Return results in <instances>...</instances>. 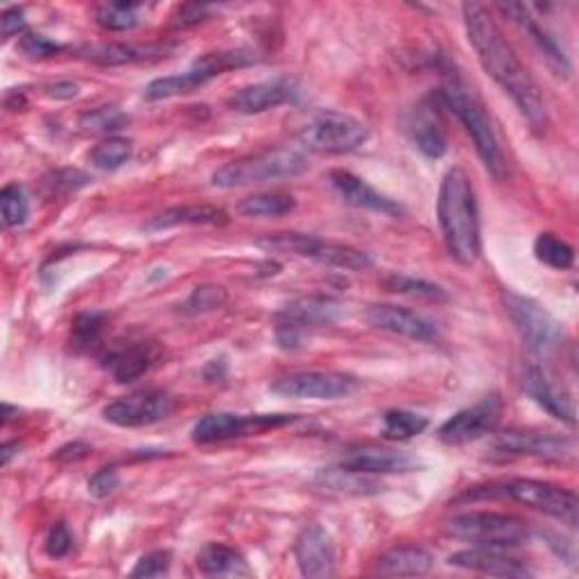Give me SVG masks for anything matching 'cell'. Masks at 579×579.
<instances>
[{
  "instance_id": "obj_1",
  "label": "cell",
  "mask_w": 579,
  "mask_h": 579,
  "mask_svg": "<svg viewBox=\"0 0 579 579\" xmlns=\"http://www.w3.org/2000/svg\"><path fill=\"white\" fill-rule=\"evenodd\" d=\"M461 14H465L469 44L474 46L485 73L512 98L523 119L534 130H544L548 113L542 89L510 46L493 14L480 3H465Z\"/></svg>"
},
{
  "instance_id": "obj_2",
  "label": "cell",
  "mask_w": 579,
  "mask_h": 579,
  "mask_svg": "<svg viewBox=\"0 0 579 579\" xmlns=\"http://www.w3.org/2000/svg\"><path fill=\"white\" fill-rule=\"evenodd\" d=\"M437 222L446 252L461 265H474L480 258V213L476 188L465 168H450L439 186Z\"/></svg>"
},
{
  "instance_id": "obj_3",
  "label": "cell",
  "mask_w": 579,
  "mask_h": 579,
  "mask_svg": "<svg viewBox=\"0 0 579 579\" xmlns=\"http://www.w3.org/2000/svg\"><path fill=\"white\" fill-rule=\"evenodd\" d=\"M437 98L442 107H446L461 123V127L469 132L485 168L496 179L503 177L505 175L503 152H500V143H498L489 113L485 104L476 98V93L465 82H461L457 75H446L442 89L437 91Z\"/></svg>"
},
{
  "instance_id": "obj_4",
  "label": "cell",
  "mask_w": 579,
  "mask_h": 579,
  "mask_svg": "<svg viewBox=\"0 0 579 579\" xmlns=\"http://www.w3.org/2000/svg\"><path fill=\"white\" fill-rule=\"evenodd\" d=\"M465 498H510L514 503H521L534 512H542L568 527H577V510L579 500L575 491L532 480V478H514L505 482H496L489 487L471 489Z\"/></svg>"
},
{
  "instance_id": "obj_5",
  "label": "cell",
  "mask_w": 579,
  "mask_h": 579,
  "mask_svg": "<svg viewBox=\"0 0 579 579\" xmlns=\"http://www.w3.org/2000/svg\"><path fill=\"white\" fill-rule=\"evenodd\" d=\"M308 170V159L294 147L265 149L254 157L236 159L220 166L211 175V183L218 188H245L254 183L281 181L299 177Z\"/></svg>"
},
{
  "instance_id": "obj_6",
  "label": "cell",
  "mask_w": 579,
  "mask_h": 579,
  "mask_svg": "<svg viewBox=\"0 0 579 579\" xmlns=\"http://www.w3.org/2000/svg\"><path fill=\"white\" fill-rule=\"evenodd\" d=\"M444 532L457 542H467L476 548L510 550L525 546L532 532L530 525L512 514L498 512H471L457 514L444 523Z\"/></svg>"
},
{
  "instance_id": "obj_7",
  "label": "cell",
  "mask_w": 579,
  "mask_h": 579,
  "mask_svg": "<svg viewBox=\"0 0 579 579\" xmlns=\"http://www.w3.org/2000/svg\"><path fill=\"white\" fill-rule=\"evenodd\" d=\"M256 245L269 254H292L299 258H311L315 263L352 269L363 272L374 265L371 256L358 247L331 243L311 234H299V231H283V234H267L256 241Z\"/></svg>"
},
{
  "instance_id": "obj_8",
  "label": "cell",
  "mask_w": 579,
  "mask_h": 579,
  "mask_svg": "<svg viewBox=\"0 0 579 579\" xmlns=\"http://www.w3.org/2000/svg\"><path fill=\"white\" fill-rule=\"evenodd\" d=\"M500 303H503L505 315L527 344V349L534 354H550L564 342V324L542 301L505 288L500 292Z\"/></svg>"
},
{
  "instance_id": "obj_9",
  "label": "cell",
  "mask_w": 579,
  "mask_h": 579,
  "mask_svg": "<svg viewBox=\"0 0 579 579\" xmlns=\"http://www.w3.org/2000/svg\"><path fill=\"white\" fill-rule=\"evenodd\" d=\"M369 127L356 115L322 109L308 119L299 132V141L305 149L318 154H346L365 145Z\"/></svg>"
},
{
  "instance_id": "obj_10",
  "label": "cell",
  "mask_w": 579,
  "mask_h": 579,
  "mask_svg": "<svg viewBox=\"0 0 579 579\" xmlns=\"http://www.w3.org/2000/svg\"><path fill=\"white\" fill-rule=\"evenodd\" d=\"M342 315V305L331 297H299L283 305L277 315V342L286 352H297L311 329L335 324Z\"/></svg>"
},
{
  "instance_id": "obj_11",
  "label": "cell",
  "mask_w": 579,
  "mask_h": 579,
  "mask_svg": "<svg viewBox=\"0 0 579 579\" xmlns=\"http://www.w3.org/2000/svg\"><path fill=\"white\" fill-rule=\"evenodd\" d=\"M360 380L342 371H290L279 376L269 390L286 399L335 401L358 392Z\"/></svg>"
},
{
  "instance_id": "obj_12",
  "label": "cell",
  "mask_w": 579,
  "mask_h": 579,
  "mask_svg": "<svg viewBox=\"0 0 579 579\" xmlns=\"http://www.w3.org/2000/svg\"><path fill=\"white\" fill-rule=\"evenodd\" d=\"M294 414H231L215 412L202 416L190 431V437L196 444H220L236 437H245L249 433H263L269 428H283L288 423H294Z\"/></svg>"
},
{
  "instance_id": "obj_13",
  "label": "cell",
  "mask_w": 579,
  "mask_h": 579,
  "mask_svg": "<svg viewBox=\"0 0 579 579\" xmlns=\"http://www.w3.org/2000/svg\"><path fill=\"white\" fill-rule=\"evenodd\" d=\"M175 412V399L164 390H138L115 399L102 410L104 421L119 428L154 426Z\"/></svg>"
},
{
  "instance_id": "obj_14",
  "label": "cell",
  "mask_w": 579,
  "mask_h": 579,
  "mask_svg": "<svg viewBox=\"0 0 579 579\" xmlns=\"http://www.w3.org/2000/svg\"><path fill=\"white\" fill-rule=\"evenodd\" d=\"M503 403L498 397H487L480 403L455 412L439 428V439L446 446H465L485 435H491L500 421Z\"/></svg>"
},
{
  "instance_id": "obj_15",
  "label": "cell",
  "mask_w": 579,
  "mask_h": 579,
  "mask_svg": "<svg viewBox=\"0 0 579 579\" xmlns=\"http://www.w3.org/2000/svg\"><path fill=\"white\" fill-rule=\"evenodd\" d=\"M162 346L149 339L115 342L100 356L102 367L113 376L115 382H134L157 365Z\"/></svg>"
},
{
  "instance_id": "obj_16",
  "label": "cell",
  "mask_w": 579,
  "mask_h": 579,
  "mask_svg": "<svg viewBox=\"0 0 579 579\" xmlns=\"http://www.w3.org/2000/svg\"><path fill=\"white\" fill-rule=\"evenodd\" d=\"M521 390L538 405L568 426H575V403L572 397L564 390L542 365L530 363L521 371Z\"/></svg>"
},
{
  "instance_id": "obj_17",
  "label": "cell",
  "mask_w": 579,
  "mask_h": 579,
  "mask_svg": "<svg viewBox=\"0 0 579 579\" xmlns=\"http://www.w3.org/2000/svg\"><path fill=\"white\" fill-rule=\"evenodd\" d=\"M365 320L371 329L385 331L392 335H401L414 342H435L439 339V326L426 315L414 313L410 308L392 305V303H376L367 308Z\"/></svg>"
},
{
  "instance_id": "obj_18",
  "label": "cell",
  "mask_w": 579,
  "mask_h": 579,
  "mask_svg": "<svg viewBox=\"0 0 579 579\" xmlns=\"http://www.w3.org/2000/svg\"><path fill=\"white\" fill-rule=\"evenodd\" d=\"M493 448L505 455L566 459L575 453V439L542 431H505L493 435Z\"/></svg>"
},
{
  "instance_id": "obj_19",
  "label": "cell",
  "mask_w": 579,
  "mask_h": 579,
  "mask_svg": "<svg viewBox=\"0 0 579 579\" xmlns=\"http://www.w3.org/2000/svg\"><path fill=\"white\" fill-rule=\"evenodd\" d=\"M339 467L367 476H392L412 474L421 467V461L405 450H394L385 446H354L344 450Z\"/></svg>"
},
{
  "instance_id": "obj_20",
  "label": "cell",
  "mask_w": 579,
  "mask_h": 579,
  "mask_svg": "<svg viewBox=\"0 0 579 579\" xmlns=\"http://www.w3.org/2000/svg\"><path fill=\"white\" fill-rule=\"evenodd\" d=\"M496 8H498V12H503L525 36H530V42L538 48V53L546 57V62L557 70V75L570 77L572 64H570L566 51L559 46L557 38L534 19V14L527 5H523V3H498Z\"/></svg>"
},
{
  "instance_id": "obj_21",
  "label": "cell",
  "mask_w": 579,
  "mask_h": 579,
  "mask_svg": "<svg viewBox=\"0 0 579 579\" xmlns=\"http://www.w3.org/2000/svg\"><path fill=\"white\" fill-rule=\"evenodd\" d=\"M299 572L308 579H326L335 575L333 538L320 525H305L294 542Z\"/></svg>"
},
{
  "instance_id": "obj_22",
  "label": "cell",
  "mask_w": 579,
  "mask_h": 579,
  "mask_svg": "<svg viewBox=\"0 0 579 579\" xmlns=\"http://www.w3.org/2000/svg\"><path fill=\"white\" fill-rule=\"evenodd\" d=\"M329 183L333 186V190L339 196V200L344 204H349L354 209H365V211H376L382 215H390V218H399L403 215V207L382 196L376 188H371L367 181H363L360 177H356L349 170H333L329 172Z\"/></svg>"
},
{
  "instance_id": "obj_23",
  "label": "cell",
  "mask_w": 579,
  "mask_h": 579,
  "mask_svg": "<svg viewBox=\"0 0 579 579\" xmlns=\"http://www.w3.org/2000/svg\"><path fill=\"white\" fill-rule=\"evenodd\" d=\"M297 96V87L288 77H277V80H265L249 87L238 89L226 100V107L236 113L254 115L269 109H277L290 102Z\"/></svg>"
},
{
  "instance_id": "obj_24",
  "label": "cell",
  "mask_w": 579,
  "mask_h": 579,
  "mask_svg": "<svg viewBox=\"0 0 579 579\" xmlns=\"http://www.w3.org/2000/svg\"><path fill=\"white\" fill-rule=\"evenodd\" d=\"M448 566L459 570H471L489 577H532V568L516 557L505 555L496 548H471L459 550L448 557Z\"/></svg>"
},
{
  "instance_id": "obj_25",
  "label": "cell",
  "mask_w": 579,
  "mask_h": 579,
  "mask_svg": "<svg viewBox=\"0 0 579 579\" xmlns=\"http://www.w3.org/2000/svg\"><path fill=\"white\" fill-rule=\"evenodd\" d=\"M172 51L170 44H102L85 48V57L98 66H125L162 59Z\"/></svg>"
},
{
  "instance_id": "obj_26",
  "label": "cell",
  "mask_w": 579,
  "mask_h": 579,
  "mask_svg": "<svg viewBox=\"0 0 579 579\" xmlns=\"http://www.w3.org/2000/svg\"><path fill=\"white\" fill-rule=\"evenodd\" d=\"M215 73L211 68H207L204 64L196 62L192 64L190 70L186 73H177V75H166V77H157V80H152L145 91L143 98L149 102H159V100H170V98H179V96H188L192 91H198L200 87L209 85L211 80H215Z\"/></svg>"
},
{
  "instance_id": "obj_27",
  "label": "cell",
  "mask_w": 579,
  "mask_h": 579,
  "mask_svg": "<svg viewBox=\"0 0 579 579\" xmlns=\"http://www.w3.org/2000/svg\"><path fill=\"white\" fill-rule=\"evenodd\" d=\"M410 136H412L414 147L423 154V157L437 162L448 152L446 134L437 123V113L428 104L416 107V111L412 113Z\"/></svg>"
},
{
  "instance_id": "obj_28",
  "label": "cell",
  "mask_w": 579,
  "mask_h": 579,
  "mask_svg": "<svg viewBox=\"0 0 579 579\" xmlns=\"http://www.w3.org/2000/svg\"><path fill=\"white\" fill-rule=\"evenodd\" d=\"M435 564L431 550L421 546H397L378 557L376 570L388 577H421L428 575Z\"/></svg>"
},
{
  "instance_id": "obj_29",
  "label": "cell",
  "mask_w": 579,
  "mask_h": 579,
  "mask_svg": "<svg viewBox=\"0 0 579 579\" xmlns=\"http://www.w3.org/2000/svg\"><path fill=\"white\" fill-rule=\"evenodd\" d=\"M229 222V215L218 209V207H172L162 211L159 215H154L145 222L143 229L147 231H164L181 224H192V226H224Z\"/></svg>"
},
{
  "instance_id": "obj_30",
  "label": "cell",
  "mask_w": 579,
  "mask_h": 579,
  "mask_svg": "<svg viewBox=\"0 0 579 579\" xmlns=\"http://www.w3.org/2000/svg\"><path fill=\"white\" fill-rule=\"evenodd\" d=\"M198 568L207 577H243L249 575L245 557L224 544H209L198 555Z\"/></svg>"
},
{
  "instance_id": "obj_31",
  "label": "cell",
  "mask_w": 579,
  "mask_h": 579,
  "mask_svg": "<svg viewBox=\"0 0 579 579\" xmlns=\"http://www.w3.org/2000/svg\"><path fill=\"white\" fill-rule=\"evenodd\" d=\"M318 485L331 489V491H342V493H358V496H367V493H378L382 491V485L378 480H374V476L367 474H358L352 469H322L318 474Z\"/></svg>"
},
{
  "instance_id": "obj_32",
  "label": "cell",
  "mask_w": 579,
  "mask_h": 579,
  "mask_svg": "<svg viewBox=\"0 0 579 579\" xmlns=\"http://www.w3.org/2000/svg\"><path fill=\"white\" fill-rule=\"evenodd\" d=\"M297 209V200L286 192H256L236 204L243 218H281Z\"/></svg>"
},
{
  "instance_id": "obj_33",
  "label": "cell",
  "mask_w": 579,
  "mask_h": 579,
  "mask_svg": "<svg viewBox=\"0 0 579 579\" xmlns=\"http://www.w3.org/2000/svg\"><path fill=\"white\" fill-rule=\"evenodd\" d=\"M382 286L388 288L390 292L405 294V297L421 299V301H431V303H446L450 299L448 292L439 283L419 279V277H410V275H401V272H392L390 277H385Z\"/></svg>"
},
{
  "instance_id": "obj_34",
  "label": "cell",
  "mask_w": 579,
  "mask_h": 579,
  "mask_svg": "<svg viewBox=\"0 0 579 579\" xmlns=\"http://www.w3.org/2000/svg\"><path fill=\"white\" fill-rule=\"evenodd\" d=\"M107 326V313L102 311H85L77 313L70 324V346L73 352L85 354L100 342Z\"/></svg>"
},
{
  "instance_id": "obj_35",
  "label": "cell",
  "mask_w": 579,
  "mask_h": 579,
  "mask_svg": "<svg viewBox=\"0 0 579 579\" xmlns=\"http://www.w3.org/2000/svg\"><path fill=\"white\" fill-rule=\"evenodd\" d=\"M431 426L426 416L408 410H390L382 414V435L392 442H405L421 435Z\"/></svg>"
},
{
  "instance_id": "obj_36",
  "label": "cell",
  "mask_w": 579,
  "mask_h": 579,
  "mask_svg": "<svg viewBox=\"0 0 579 579\" xmlns=\"http://www.w3.org/2000/svg\"><path fill=\"white\" fill-rule=\"evenodd\" d=\"M89 159L98 170H119L132 159V141L121 136L104 138L91 149Z\"/></svg>"
},
{
  "instance_id": "obj_37",
  "label": "cell",
  "mask_w": 579,
  "mask_h": 579,
  "mask_svg": "<svg viewBox=\"0 0 579 579\" xmlns=\"http://www.w3.org/2000/svg\"><path fill=\"white\" fill-rule=\"evenodd\" d=\"M229 301V292L220 283H202L190 292V297L181 303L179 311L183 315H204L224 308Z\"/></svg>"
},
{
  "instance_id": "obj_38",
  "label": "cell",
  "mask_w": 579,
  "mask_h": 579,
  "mask_svg": "<svg viewBox=\"0 0 579 579\" xmlns=\"http://www.w3.org/2000/svg\"><path fill=\"white\" fill-rule=\"evenodd\" d=\"M534 256L553 269H570L575 265V249L555 234H538L534 241Z\"/></svg>"
},
{
  "instance_id": "obj_39",
  "label": "cell",
  "mask_w": 579,
  "mask_h": 579,
  "mask_svg": "<svg viewBox=\"0 0 579 579\" xmlns=\"http://www.w3.org/2000/svg\"><path fill=\"white\" fill-rule=\"evenodd\" d=\"M0 215L8 229H19L30 218V200L25 196L23 186L10 183L0 190Z\"/></svg>"
},
{
  "instance_id": "obj_40",
  "label": "cell",
  "mask_w": 579,
  "mask_h": 579,
  "mask_svg": "<svg viewBox=\"0 0 579 579\" xmlns=\"http://www.w3.org/2000/svg\"><path fill=\"white\" fill-rule=\"evenodd\" d=\"M96 21L111 32H125L138 25V5L134 3H104L96 8Z\"/></svg>"
},
{
  "instance_id": "obj_41",
  "label": "cell",
  "mask_w": 579,
  "mask_h": 579,
  "mask_svg": "<svg viewBox=\"0 0 579 579\" xmlns=\"http://www.w3.org/2000/svg\"><path fill=\"white\" fill-rule=\"evenodd\" d=\"M127 123H130V119L119 107H100V109H93V111H87L80 115V127L85 132H93V134L119 132Z\"/></svg>"
},
{
  "instance_id": "obj_42",
  "label": "cell",
  "mask_w": 579,
  "mask_h": 579,
  "mask_svg": "<svg viewBox=\"0 0 579 579\" xmlns=\"http://www.w3.org/2000/svg\"><path fill=\"white\" fill-rule=\"evenodd\" d=\"M170 550H152L136 561V566L132 568V577H162L170 570Z\"/></svg>"
},
{
  "instance_id": "obj_43",
  "label": "cell",
  "mask_w": 579,
  "mask_h": 579,
  "mask_svg": "<svg viewBox=\"0 0 579 579\" xmlns=\"http://www.w3.org/2000/svg\"><path fill=\"white\" fill-rule=\"evenodd\" d=\"M21 51L32 57V59H44V57H53L57 53L64 51L62 44L53 42V38L44 36V34H34V32H25L21 36V42H19Z\"/></svg>"
},
{
  "instance_id": "obj_44",
  "label": "cell",
  "mask_w": 579,
  "mask_h": 579,
  "mask_svg": "<svg viewBox=\"0 0 579 579\" xmlns=\"http://www.w3.org/2000/svg\"><path fill=\"white\" fill-rule=\"evenodd\" d=\"M73 550V536L64 523H55L46 538V553L53 559H62Z\"/></svg>"
},
{
  "instance_id": "obj_45",
  "label": "cell",
  "mask_w": 579,
  "mask_h": 579,
  "mask_svg": "<svg viewBox=\"0 0 579 579\" xmlns=\"http://www.w3.org/2000/svg\"><path fill=\"white\" fill-rule=\"evenodd\" d=\"M121 487V476L113 467H104L100 469L91 480H89V493L93 498H107L111 496L115 489Z\"/></svg>"
},
{
  "instance_id": "obj_46",
  "label": "cell",
  "mask_w": 579,
  "mask_h": 579,
  "mask_svg": "<svg viewBox=\"0 0 579 579\" xmlns=\"http://www.w3.org/2000/svg\"><path fill=\"white\" fill-rule=\"evenodd\" d=\"M0 25H3V38L10 42L12 36H23L25 34V14L21 8H10L0 16Z\"/></svg>"
},
{
  "instance_id": "obj_47",
  "label": "cell",
  "mask_w": 579,
  "mask_h": 579,
  "mask_svg": "<svg viewBox=\"0 0 579 579\" xmlns=\"http://www.w3.org/2000/svg\"><path fill=\"white\" fill-rule=\"evenodd\" d=\"M211 12V8L207 5H183L177 10L172 25L175 27H190V25H198L200 21L207 19V14Z\"/></svg>"
},
{
  "instance_id": "obj_48",
  "label": "cell",
  "mask_w": 579,
  "mask_h": 579,
  "mask_svg": "<svg viewBox=\"0 0 579 579\" xmlns=\"http://www.w3.org/2000/svg\"><path fill=\"white\" fill-rule=\"evenodd\" d=\"M89 453H91V446H89V444H85V442H73V444L62 446V448L55 453V459L62 461V465H70V461H80V459H85Z\"/></svg>"
},
{
  "instance_id": "obj_49",
  "label": "cell",
  "mask_w": 579,
  "mask_h": 579,
  "mask_svg": "<svg viewBox=\"0 0 579 579\" xmlns=\"http://www.w3.org/2000/svg\"><path fill=\"white\" fill-rule=\"evenodd\" d=\"M44 91H46L48 98H55V100H70V98H75L77 93H80V87H77L75 82H55V85L44 87Z\"/></svg>"
},
{
  "instance_id": "obj_50",
  "label": "cell",
  "mask_w": 579,
  "mask_h": 579,
  "mask_svg": "<svg viewBox=\"0 0 579 579\" xmlns=\"http://www.w3.org/2000/svg\"><path fill=\"white\" fill-rule=\"evenodd\" d=\"M224 376H226V363H224V358H220V360H211V363L204 367V378H207L209 382L222 380Z\"/></svg>"
},
{
  "instance_id": "obj_51",
  "label": "cell",
  "mask_w": 579,
  "mask_h": 579,
  "mask_svg": "<svg viewBox=\"0 0 579 579\" xmlns=\"http://www.w3.org/2000/svg\"><path fill=\"white\" fill-rule=\"evenodd\" d=\"M14 450H19V444H3V448H0V465L8 467L10 459L16 455Z\"/></svg>"
},
{
  "instance_id": "obj_52",
  "label": "cell",
  "mask_w": 579,
  "mask_h": 579,
  "mask_svg": "<svg viewBox=\"0 0 579 579\" xmlns=\"http://www.w3.org/2000/svg\"><path fill=\"white\" fill-rule=\"evenodd\" d=\"M19 408H14V405H10V403H5L3 405V423H10L12 419H16L19 416Z\"/></svg>"
}]
</instances>
